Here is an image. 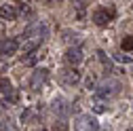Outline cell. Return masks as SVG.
<instances>
[{"label":"cell","instance_id":"18","mask_svg":"<svg viewBox=\"0 0 133 131\" xmlns=\"http://www.w3.org/2000/svg\"><path fill=\"white\" fill-rule=\"evenodd\" d=\"M53 131H68V123H65V121H57L53 125Z\"/></svg>","mask_w":133,"mask_h":131},{"label":"cell","instance_id":"8","mask_svg":"<svg viewBox=\"0 0 133 131\" xmlns=\"http://www.w3.org/2000/svg\"><path fill=\"white\" fill-rule=\"evenodd\" d=\"M65 61L76 68V66L82 61V49L80 47H70L68 51H65Z\"/></svg>","mask_w":133,"mask_h":131},{"label":"cell","instance_id":"16","mask_svg":"<svg viewBox=\"0 0 133 131\" xmlns=\"http://www.w3.org/2000/svg\"><path fill=\"white\" fill-rule=\"evenodd\" d=\"M0 131H17V127L13 125V121H11V119H6V121L0 123Z\"/></svg>","mask_w":133,"mask_h":131},{"label":"cell","instance_id":"2","mask_svg":"<svg viewBox=\"0 0 133 131\" xmlns=\"http://www.w3.org/2000/svg\"><path fill=\"white\" fill-rule=\"evenodd\" d=\"M46 34H49V25L44 21H38V23H32L23 32V38H28V40H42V38H46Z\"/></svg>","mask_w":133,"mask_h":131},{"label":"cell","instance_id":"17","mask_svg":"<svg viewBox=\"0 0 133 131\" xmlns=\"http://www.w3.org/2000/svg\"><path fill=\"white\" fill-rule=\"evenodd\" d=\"M121 47H123V51H133V36H125Z\"/></svg>","mask_w":133,"mask_h":131},{"label":"cell","instance_id":"7","mask_svg":"<svg viewBox=\"0 0 133 131\" xmlns=\"http://www.w3.org/2000/svg\"><path fill=\"white\" fill-rule=\"evenodd\" d=\"M53 112L57 114V116H61V121H63V116H68V114L72 112V108L68 106V102H65L63 97H55L53 100Z\"/></svg>","mask_w":133,"mask_h":131},{"label":"cell","instance_id":"4","mask_svg":"<svg viewBox=\"0 0 133 131\" xmlns=\"http://www.w3.org/2000/svg\"><path fill=\"white\" fill-rule=\"evenodd\" d=\"M46 78H49V70H46V68H38L34 74H32V80H30V89H32V91L40 89V87L46 83Z\"/></svg>","mask_w":133,"mask_h":131},{"label":"cell","instance_id":"23","mask_svg":"<svg viewBox=\"0 0 133 131\" xmlns=\"http://www.w3.org/2000/svg\"><path fill=\"white\" fill-rule=\"evenodd\" d=\"M4 70H6V63H4V61H0V72H4Z\"/></svg>","mask_w":133,"mask_h":131},{"label":"cell","instance_id":"21","mask_svg":"<svg viewBox=\"0 0 133 131\" xmlns=\"http://www.w3.org/2000/svg\"><path fill=\"white\" fill-rule=\"evenodd\" d=\"M30 119H32V110H23V112H21V121L25 123V121H30Z\"/></svg>","mask_w":133,"mask_h":131},{"label":"cell","instance_id":"15","mask_svg":"<svg viewBox=\"0 0 133 131\" xmlns=\"http://www.w3.org/2000/svg\"><path fill=\"white\" fill-rule=\"evenodd\" d=\"M40 57H42V55H38V53H30V55H28V57H23L21 61H23V66H34Z\"/></svg>","mask_w":133,"mask_h":131},{"label":"cell","instance_id":"12","mask_svg":"<svg viewBox=\"0 0 133 131\" xmlns=\"http://www.w3.org/2000/svg\"><path fill=\"white\" fill-rule=\"evenodd\" d=\"M40 42L42 40H25L23 42V53H28V55L30 53H36V49L40 47Z\"/></svg>","mask_w":133,"mask_h":131},{"label":"cell","instance_id":"25","mask_svg":"<svg viewBox=\"0 0 133 131\" xmlns=\"http://www.w3.org/2000/svg\"><path fill=\"white\" fill-rule=\"evenodd\" d=\"M127 131H133V127H131V129H127Z\"/></svg>","mask_w":133,"mask_h":131},{"label":"cell","instance_id":"1","mask_svg":"<svg viewBox=\"0 0 133 131\" xmlns=\"http://www.w3.org/2000/svg\"><path fill=\"white\" fill-rule=\"evenodd\" d=\"M121 91V83L116 78H108V80H104L102 85H99L97 89H95V97H99V100H108V97H112V95H116Z\"/></svg>","mask_w":133,"mask_h":131},{"label":"cell","instance_id":"6","mask_svg":"<svg viewBox=\"0 0 133 131\" xmlns=\"http://www.w3.org/2000/svg\"><path fill=\"white\" fill-rule=\"evenodd\" d=\"M17 49H19V42L15 38H4L2 42H0V55L2 57H11V55L17 53Z\"/></svg>","mask_w":133,"mask_h":131},{"label":"cell","instance_id":"19","mask_svg":"<svg viewBox=\"0 0 133 131\" xmlns=\"http://www.w3.org/2000/svg\"><path fill=\"white\" fill-rule=\"evenodd\" d=\"M0 91H11V80L9 78H0Z\"/></svg>","mask_w":133,"mask_h":131},{"label":"cell","instance_id":"10","mask_svg":"<svg viewBox=\"0 0 133 131\" xmlns=\"http://www.w3.org/2000/svg\"><path fill=\"white\" fill-rule=\"evenodd\" d=\"M0 17L6 19V21H15L17 19V9H15L13 4H2L0 6Z\"/></svg>","mask_w":133,"mask_h":131},{"label":"cell","instance_id":"14","mask_svg":"<svg viewBox=\"0 0 133 131\" xmlns=\"http://www.w3.org/2000/svg\"><path fill=\"white\" fill-rule=\"evenodd\" d=\"M97 57H99V61H102L104 63V68L108 70V72H112V59L104 53V51H97Z\"/></svg>","mask_w":133,"mask_h":131},{"label":"cell","instance_id":"22","mask_svg":"<svg viewBox=\"0 0 133 131\" xmlns=\"http://www.w3.org/2000/svg\"><path fill=\"white\" fill-rule=\"evenodd\" d=\"M116 59H118V61H125V63H129V61H131V59H129L127 55H118V57H116Z\"/></svg>","mask_w":133,"mask_h":131},{"label":"cell","instance_id":"11","mask_svg":"<svg viewBox=\"0 0 133 131\" xmlns=\"http://www.w3.org/2000/svg\"><path fill=\"white\" fill-rule=\"evenodd\" d=\"M17 100H19V93L11 89V91L2 97V106H4V108H6V106H13V104H17Z\"/></svg>","mask_w":133,"mask_h":131},{"label":"cell","instance_id":"24","mask_svg":"<svg viewBox=\"0 0 133 131\" xmlns=\"http://www.w3.org/2000/svg\"><path fill=\"white\" fill-rule=\"evenodd\" d=\"M38 131H46V129H38Z\"/></svg>","mask_w":133,"mask_h":131},{"label":"cell","instance_id":"3","mask_svg":"<svg viewBox=\"0 0 133 131\" xmlns=\"http://www.w3.org/2000/svg\"><path fill=\"white\" fill-rule=\"evenodd\" d=\"M74 129H76V131H97V129H99V123L91 116V114H82V116L76 119Z\"/></svg>","mask_w":133,"mask_h":131},{"label":"cell","instance_id":"9","mask_svg":"<svg viewBox=\"0 0 133 131\" xmlns=\"http://www.w3.org/2000/svg\"><path fill=\"white\" fill-rule=\"evenodd\" d=\"M114 15V11H108V9H99V11H95V15H93V21L97 23V25H106L108 21H110V17Z\"/></svg>","mask_w":133,"mask_h":131},{"label":"cell","instance_id":"13","mask_svg":"<svg viewBox=\"0 0 133 131\" xmlns=\"http://www.w3.org/2000/svg\"><path fill=\"white\" fill-rule=\"evenodd\" d=\"M106 110H108V104H106L104 100H99V97H95V100H93V112L102 114V112H106Z\"/></svg>","mask_w":133,"mask_h":131},{"label":"cell","instance_id":"20","mask_svg":"<svg viewBox=\"0 0 133 131\" xmlns=\"http://www.w3.org/2000/svg\"><path fill=\"white\" fill-rule=\"evenodd\" d=\"M87 89H97V80H95V76H89V78H87Z\"/></svg>","mask_w":133,"mask_h":131},{"label":"cell","instance_id":"5","mask_svg":"<svg viewBox=\"0 0 133 131\" xmlns=\"http://www.w3.org/2000/svg\"><path fill=\"white\" fill-rule=\"evenodd\" d=\"M59 80L63 85H76L80 80V72L76 68H65V70H59Z\"/></svg>","mask_w":133,"mask_h":131}]
</instances>
